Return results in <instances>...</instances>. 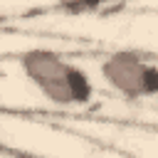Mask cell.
<instances>
[{
	"mask_svg": "<svg viewBox=\"0 0 158 158\" xmlns=\"http://www.w3.org/2000/svg\"><path fill=\"white\" fill-rule=\"evenodd\" d=\"M69 67L72 64L52 49L35 47V49H27L20 54V69L40 89V94L47 101H52L54 106H74L69 84H67Z\"/></svg>",
	"mask_w": 158,
	"mask_h": 158,
	"instance_id": "6da1fadb",
	"label": "cell"
},
{
	"mask_svg": "<svg viewBox=\"0 0 158 158\" xmlns=\"http://www.w3.org/2000/svg\"><path fill=\"white\" fill-rule=\"evenodd\" d=\"M143 69H146V62L138 52H131V49H118V52H111L104 62H101V77L104 81L118 91L121 96L126 99H138L143 96L141 94V81H143Z\"/></svg>",
	"mask_w": 158,
	"mask_h": 158,
	"instance_id": "7a4b0ae2",
	"label": "cell"
},
{
	"mask_svg": "<svg viewBox=\"0 0 158 158\" xmlns=\"http://www.w3.org/2000/svg\"><path fill=\"white\" fill-rule=\"evenodd\" d=\"M67 84H69V94H72V104L74 106H84L94 99V84L89 79V74L81 67H69L67 74Z\"/></svg>",
	"mask_w": 158,
	"mask_h": 158,
	"instance_id": "3957f363",
	"label": "cell"
},
{
	"mask_svg": "<svg viewBox=\"0 0 158 158\" xmlns=\"http://www.w3.org/2000/svg\"><path fill=\"white\" fill-rule=\"evenodd\" d=\"M141 94L143 96H156L158 94V67L156 64H146L143 81H141Z\"/></svg>",
	"mask_w": 158,
	"mask_h": 158,
	"instance_id": "277c9868",
	"label": "cell"
},
{
	"mask_svg": "<svg viewBox=\"0 0 158 158\" xmlns=\"http://www.w3.org/2000/svg\"><path fill=\"white\" fill-rule=\"evenodd\" d=\"M15 158H30V156H15Z\"/></svg>",
	"mask_w": 158,
	"mask_h": 158,
	"instance_id": "5b68a950",
	"label": "cell"
}]
</instances>
